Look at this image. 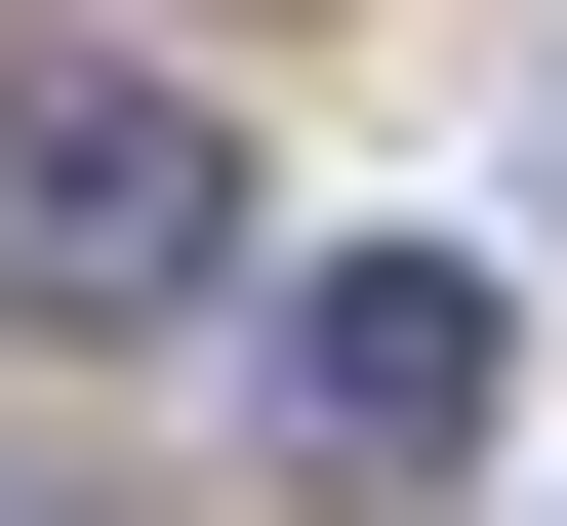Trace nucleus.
I'll return each mask as SVG.
<instances>
[{
	"label": "nucleus",
	"mask_w": 567,
	"mask_h": 526,
	"mask_svg": "<svg viewBox=\"0 0 567 526\" xmlns=\"http://www.w3.org/2000/svg\"><path fill=\"white\" fill-rule=\"evenodd\" d=\"M0 526H41V486H0Z\"/></svg>",
	"instance_id": "obj_4"
},
{
	"label": "nucleus",
	"mask_w": 567,
	"mask_h": 526,
	"mask_svg": "<svg viewBox=\"0 0 567 526\" xmlns=\"http://www.w3.org/2000/svg\"><path fill=\"white\" fill-rule=\"evenodd\" d=\"M203 244H244V163H203V82H0V324H203Z\"/></svg>",
	"instance_id": "obj_1"
},
{
	"label": "nucleus",
	"mask_w": 567,
	"mask_h": 526,
	"mask_svg": "<svg viewBox=\"0 0 567 526\" xmlns=\"http://www.w3.org/2000/svg\"><path fill=\"white\" fill-rule=\"evenodd\" d=\"M527 203H567V122H527Z\"/></svg>",
	"instance_id": "obj_3"
},
{
	"label": "nucleus",
	"mask_w": 567,
	"mask_h": 526,
	"mask_svg": "<svg viewBox=\"0 0 567 526\" xmlns=\"http://www.w3.org/2000/svg\"><path fill=\"white\" fill-rule=\"evenodd\" d=\"M486 244H284V486L324 526H405V486H486Z\"/></svg>",
	"instance_id": "obj_2"
}]
</instances>
